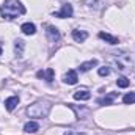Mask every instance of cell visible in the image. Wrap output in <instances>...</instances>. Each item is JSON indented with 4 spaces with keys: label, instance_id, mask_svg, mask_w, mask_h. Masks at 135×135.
Returning <instances> with one entry per match:
<instances>
[{
    "label": "cell",
    "instance_id": "obj_8",
    "mask_svg": "<svg viewBox=\"0 0 135 135\" xmlns=\"http://www.w3.org/2000/svg\"><path fill=\"white\" fill-rule=\"evenodd\" d=\"M90 98H91V94H90V91H86V90H79V91L74 93V99H75V101H88Z\"/></svg>",
    "mask_w": 135,
    "mask_h": 135
},
{
    "label": "cell",
    "instance_id": "obj_3",
    "mask_svg": "<svg viewBox=\"0 0 135 135\" xmlns=\"http://www.w3.org/2000/svg\"><path fill=\"white\" fill-rule=\"evenodd\" d=\"M113 61H115V65L118 66L119 71H126V69H131V68H132V60H131L127 55H124V54H121V55L115 54Z\"/></svg>",
    "mask_w": 135,
    "mask_h": 135
},
{
    "label": "cell",
    "instance_id": "obj_18",
    "mask_svg": "<svg viewBox=\"0 0 135 135\" xmlns=\"http://www.w3.org/2000/svg\"><path fill=\"white\" fill-rule=\"evenodd\" d=\"M123 102H124V104H134L135 102V93H127V94L123 98Z\"/></svg>",
    "mask_w": 135,
    "mask_h": 135
},
{
    "label": "cell",
    "instance_id": "obj_5",
    "mask_svg": "<svg viewBox=\"0 0 135 135\" xmlns=\"http://www.w3.org/2000/svg\"><path fill=\"white\" fill-rule=\"evenodd\" d=\"M46 35H47V38H49L50 42H57V41L60 39V32H58V28H55V27H52V25H47Z\"/></svg>",
    "mask_w": 135,
    "mask_h": 135
},
{
    "label": "cell",
    "instance_id": "obj_14",
    "mask_svg": "<svg viewBox=\"0 0 135 135\" xmlns=\"http://www.w3.org/2000/svg\"><path fill=\"white\" fill-rule=\"evenodd\" d=\"M115 96H116L115 93H110L108 96L98 99V104H101V105H112V104H113V99H115Z\"/></svg>",
    "mask_w": 135,
    "mask_h": 135
},
{
    "label": "cell",
    "instance_id": "obj_13",
    "mask_svg": "<svg viewBox=\"0 0 135 135\" xmlns=\"http://www.w3.org/2000/svg\"><path fill=\"white\" fill-rule=\"evenodd\" d=\"M99 38H101V39H104V41H107L108 44H118V42H119V39H118L116 36H112V35L104 33V32H101V33H99Z\"/></svg>",
    "mask_w": 135,
    "mask_h": 135
},
{
    "label": "cell",
    "instance_id": "obj_4",
    "mask_svg": "<svg viewBox=\"0 0 135 135\" xmlns=\"http://www.w3.org/2000/svg\"><path fill=\"white\" fill-rule=\"evenodd\" d=\"M72 14H74V9H72V5H63V8L60 9V11H57V13H54V16L55 17H60V19H65V17H72Z\"/></svg>",
    "mask_w": 135,
    "mask_h": 135
},
{
    "label": "cell",
    "instance_id": "obj_7",
    "mask_svg": "<svg viewBox=\"0 0 135 135\" xmlns=\"http://www.w3.org/2000/svg\"><path fill=\"white\" fill-rule=\"evenodd\" d=\"M54 75H55V72H54L52 68H49L47 71H38V74H36L38 79H46L47 82H52L54 80Z\"/></svg>",
    "mask_w": 135,
    "mask_h": 135
},
{
    "label": "cell",
    "instance_id": "obj_12",
    "mask_svg": "<svg viewBox=\"0 0 135 135\" xmlns=\"http://www.w3.org/2000/svg\"><path fill=\"white\" fill-rule=\"evenodd\" d=\"M21 30H22V33H25V35H35L36 33V27H35V24H30V22L22 24Z\"/></svg>",
    "mask_w": 135,
    "mask_h": 135
},
{
    "label": "cell",
    "instance_id": "obj_15",
    "mask_svg": "<svg viewBox=\"0 0 135 135\" xmlns=\"http://www.w3.org/2000/svg\"><path fill=\"white\" fill-rule=\"evenodd\" d=\"M96 65H98V60H90V61H85V63H82L79 69H80L82 72H86V71H90L91 68H94Z\"/></svg>",
    "mask_w": 135,
    "mask_h": 135
},
{
    "label": "cell",
    "instance_id": "obj_11",
    "mask_svg": "<svg viewBox=\"0 0 135 135\" xmlns=\"http://www.w3.org/2000/svg\"><path fill=\"white\" fill-rule=\"evenodd\" d=\"M24 131H25L27 134H35V132L39 131V124H38L36 121H28V123L24 126Z\"/></svg>",
    "mask_w": 135,
    "mask_h": 135
},
{
    "label": "cell",
    "instance_id": "obj_19",
    "mask_svg": "<svg viewBox=\"0 0 135 135\" xmlns=\"http://www.w3.org/2000/svg\"><path fill=\"white\" fill-rule=\"evenodd\" d=\"M98 74L101 75V77H107L108 74H110V69L107 66H102V68H99V71H98Z\"/></svg>",
    "mask_w": 135,
    "mask_h": 135
},
{
    "label": "cell",
    "instance_id": "obj_6",
    "mask_svg": "<svg viewBox=\"0 0 135 135\" xmlns=\"http://www.w3.org/2000/svg\"><path fill=\"white\" fill-rule=\"evenodd\" d=\"M77 80H79V77H77V72H75L74 69H69L66 74L63 75V82L68 83V85H75Z\"/></svg>",
    "mask_w": 135,
    "mask_h": 135
},
{
    "label": "cell",
    "instance_id": "obj_2",
    "mask_svg": "<svg viewBox=\"0 0 135 135\" xmlns=\"http://www.w3.org/2000/svg\"><path fill=\"white\" fill-rule=\"evenodd\" d=\"M52 108V104L49 101H36L27 108V115L30 118H46Z\"/></svg>",
    "mask_w": 135,
    "mask_h": 135
},
{
    "label": "cell",
    "instance_id": "obj_10",
    "mask_svg": "<svg viewBox=\"0 0 135 135\" xmlns=\"http://www.w3.org/2000/svg\"><path fill=\"white\" fill-rule=\"evenodd\" d=\"M17 104H19V98L17 96H11V98H8L6 102H5V107H6V110H14L16 107H17Z\"/></svg>",
    "mask_w": 135,
    "mask_h": 135
},
{
    "label": "cell",
    "instance_id": "obj_9",
    "mask_svg": "<svg viewBox=\"0 0 135 135\" xmlns=\"http://www.w3.org/2000/svg\"><path fill=\"white\" fill-rule=\"evenodd\" d=\"M72 38H74V41H77V42H83V41L88 38V33L83 32V30H72Z\"/></svg>",
    "mask_w": 135,
    "mask_h": 135
},
{
    "label": "cell",
    "instance_id": "obj_17",
    "mask_svg": "<svg viewBox=\"0 0 135 135\" xmlns=\"http://www.w3.org/2000/svg\"><path fill=\"white\" fill-rule=\"evenodd\" d=\"M116 85H118L119 88H127V86L131 85V80H129L127 77H119V79L116 80Z\"/></svg>",
    "mask_w": 135,
    "mask_h": 135
},
{
    "label": "cell",
    "instance_id": "obj_16",
    "mask_svg": "<svg viewBox=\"0 0 135 135\" xmlns=\"http://www.w3.org/2000/svg\"><path fill=\"white\" fill-rule=\"evenodd\" d=\"M24 47H25L24 41H22V39H17L16 44H14V50H16L17 57H22V54H24Z\"/></svg>",
    "mask_w": 135,
    "mask_h": 135
},
{
    "label": "cell",
    "instance_id": "obj_20",
    "mask_svg": "<svg viewBox=\"0 0 135 135\" xmlns=\"http://www.w3.org/2000/svg\"><path fill=\"white\" fill-rule=\"evenodd\" d=\"M65 135H86V134H80V132H75V131H66Z\"/></svg>",
    "mask_w": 135,
    "mask_h": 135
},
{
    "label": "cell",
    "instance_id": "obj_1",
    "mask_svg": "<svg viewBox=\"0 0 135 135\" xmlns=\"http://www.w3.org/2000/svg\"><path fill=\"white\" fill-rule=\"evenodd\" d=\"M0 14H2V17L14 19L17 16L25 14V6L19 0H5L3 5L0 6Z\"/></svg>",
    "mask_w": 135,
    "mask_h": 135
}]
</instances>
